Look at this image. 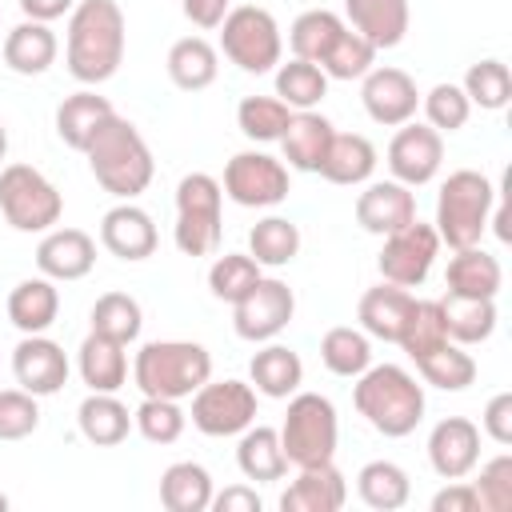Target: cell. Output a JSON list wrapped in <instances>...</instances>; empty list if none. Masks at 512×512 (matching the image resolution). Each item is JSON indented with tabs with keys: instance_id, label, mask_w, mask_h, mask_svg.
<instances>
[{
	"instance_id": "obj_6",
	"label": "cell",
	"mask_w": 512,
	"mask_h": 512,
	"mask_svg": "<svg viewBox=\"0 0 512 512\" xmlns=\"http://www.w3.org/2000/svg\"><path fill=\"white\" fill-rule=\"evenodd\" d=\"M224 232V188L208 172H188L176 184V228L172 240L184 256H212Z\"/></svg>"
},
{
	"instance_id": "obj_56",
	"label": "cell",
	"mask_w": 512,
	"mask_h": 512,
	"mask_svg": "<svg viewBox=\"0 0 512 512\" xmlns=\"http://www.w3.org/2000/svg\"><path fill=\"white\" fill-rule=\"evenodd\" d=\"M212 508L216 512H260V496L248 484H232L224 492H212Z\"/></svg>"
},
{
	"instance_id": "obj_31",
	"label": "cell",
	"mask_w": 512,
	"mask_h": 512,
	"mask_svg": "<svg viewBox=\"0 0 512 512\" xmlns=\"http://www.w3.org/2000/svg\"><path fill=\"white\" fill-rule=\"evenodd\" d=\"M76 424L80 436L96 448H116L128 440L132 432V412L116 400V392H88L76 408Z\"/></svg>"
},
{
	"instance_id": "obj_17",
	"label": "cell",
	"mask_w": 512,
	"mask_h": 512,
	"mask_svg": "<svg viewBox=\"0 0 512 512\" xmlns=\"http://www.w3.org/2000/svg\"><path fill=\"white\" fill-rule=\"evenodd\" d=\"M428 464L440 480H464L480 464V428L468 416H444L428 432Z\"/></svg>"
},
{
	"instance_id": "obj_5",
	"label": "cell",
	"mask_w": 512,
	"mask_h": 512,
	"mask_svg": "<svg viewBox=\"0 0 512 512\" xmlns=\"http://www.w3.org/2000/svg\"><path fill=\"white\" fill-rule=\"evenodd\" d=\"M492 208H496V188L484 172L476 168H456L448 172V180L440 184V196H436V236L440 244H448L452 252L456 248H472L480 244V236L488 232V220H492Z\"/></svg>"
},
{
	"instance_id": "obj_53",
	"label": "cell",
	"mask_w": 512,
	"mask_h": 512,
	"mask_svg": "<svg viewBox=\"0 0 512 512\" xmlns=\"http://www.w3.org/2000/svg\"><path fill=\"white\" fill-rule=\"evenodd\" d=\"M480 428H484V436L496 440L500 448L512 444V392H496V396L484 404Z\"/></svg>"
},
{
	"instance_id": "obj_20",
	"label": "cell",
	"mask_w": 512,
	"mask_h": 512,
	"mask_svg": "<svg viewBox=\"0 0 512 512\" xmlns=\"http://www.w3.org/2000/svg\"><path fill=\"white\" fill-rule=\"evenodd\" d=\"M156 240H160V236H156L152 216H148L140 204H132V200H120V204L108 208L104 220H100V244H104L112 256L128 260V264L148 260V256L156 252Z\"/></svg>"
},
{
	"instance_id": "obj_8",
	"label": "cell",
	"mask_w": 512,
	"mask_h": 512,
	"mask_svg": "<svg viewBox=\"0 0 512 512\" xmlns=\"http://www.w3.org/2000/svg\"><path fill=\"white\" fill-rule=\"evenodd\" d=\"M220 52L248 76L272 72L284 56V36L276 16L260 4L228 8V16L220 20Z\"/></svg>"
},
{
	"instance_id": "obj_38",
	"label": "cell",
	"mask_w": 512,
	"mask_h": 512,
	"mask_svg": "<svg viewBox=\"0 0 512 512\" xmlns=\"http://www.w3.org/2000/svg\"><path fill=\"white\" fill-rule=\"evenodd\" d=\"M344 28H348V24H344L336 12H328V8H308V12H300V16L292 20V28H288V48H292L296 60L320 64Z\"/></svg>"
},
{
	"instance_id": "obj_36",
	"label": "cell",
	"mask_w": 512,
	"mask_h": 512,
	"mask_svg": "<svg viewBox=\"0 0 512 512\" xmlns=\"http://www.w3.org/2000/svg\"><path fill=\"white\" fill-rule=\"evenodd\" d=\"M444 328L448 340L460 348L484 344L496 332V300H480V296H444Z\"/></svg>"
},
{
	"instance_id": "obj_50",
	"label": "cell",
	"mask_w": 512,
	"mask_h": 512,
	"mask_svg": "<svg viewBox=\"0 0 512 512\" xmlns=\"http://www.w3.org/2000/svg\"><path fill=\"white\" fill-rule=\"evenodd\" d=\"M420 108L428 116V128H436L440 136L444 132H460L468 124V116H472V104H468V96H464L460 84H436V88H428L420 96Z\"/></svg>"
},
{
	"instance_id": "obj_41",
	"label": "cell",
	"mask_w": 512,
	"mask_h": 512,
	"mask_svg": "<svg viewBox=\"0 0 512 512\" xmlns=\"http://www.w3.org/2000/svg\"><path fill=\"white\" fill-rule=\"evenodd\" d=\"M416 372H420L424 384H432V388H440V392H464V388L476 380V360H472L460 344L444 340L440 348L416 356Z\"/></svg>"
},
{
	"instance_id": "obj_29",
	"label": "cell",
	"mask_w": 512,
	"mask_h": 512,
	"mask_svg": "<svg viewBox=\"0 0 512 512\" xmlns=\"http://www.w3.org/2000/svg\"><path fill=\"white\" fill-rule=\"evenodd\" d=\"M376 172V144L360 132H336L328 152H324V164H320V176L328 184H344V188H356V184H368Z\"/></svg>"
},
{
	"instance_id": "obj_1",
	"label": "cell",
	"mask_w": 512,
	"mask_h": 512,
	"mask_svg": "<svg viewBox=\"0 0 512 512\" xmlns=\"http://www.w3.org/2000/svg\"><path fill=\"white\" fill-rule=\"evenodd\" d=\"M64 64L80 84H104L124 64V12L116 0H76Z\"/></svg>"
},
{
	"instance_id": "obj_21",
	"label": "cell",
	"mask_w": 512,
	"mask_h": 512,
	"mask_svg": "<svg viewBox=\"0 0 512 512\" xmlns=\"http://www.w3.org/2000/svg\"><path fill=\"white\" fill-rule=\"evenodd\" d=\"M344 500H348L344 472L328 460V464H308V468H300V476L284 488L280 508H284V512H340Z\"/></svg>"
},
{
	"instance_id": "obj_42",
	"label": "cell",
	"mask_w": 512,
	"mask_h": 512,
	"mask_svg": "<svg viewBox=\"0 0 512 512\" xmlns=\"http://www.w3.org/2000/svg\"><path fill=\"white\" fill-rule=\"evenodd\" d=\"M88 320H92V332H100V336H108V340H116L124 348L144 328V312H140V304L128 292H104V296H96Z\"/></svg>"
},
{
	"instance_id": "obj_15",
	"label": "cell",
	"mask_w": 512,
	"mask_h": 512,
	"mask_svg": "<svg viewBox=\"0 0 512 512\" xmlns=\"http://www.w3.org/2000/svg\"><path fill=\"white\" fill-rule=\"evenodd\" d=\"M360 80H364V84H360L364 112H368L376 124H384V128H400V124H408V120L416 116V108H420V92H416V80H412L404 68H392V64H384V68H368Z\"/></svg>"
},
{
	"instance_id": "obj_11",
	"label": "cell",
	"mask_w": 512,
	"mask_h": 512,
	"mask_svg": "<svg viewBox=\"0 0 512 512\" xmlns=\"http://www.w3.org/2000/svg\"><path fill=\"white\" fill-rule=\"evenodd\" d=\"M192 428L204 436H240L256 424V388L244 380H204L192 392Z\"/></svg>"
},
{
	"instance_id": "obj_48",
	"label": "cell",
	"mask_w": 512,
	"mask_h": 512,
	"mask_svg": "<svg viewBox=\"0 0 512 512\" xmlns=\"http://www.w3.org/2000/svg\"><path fill=\"white\" fill-rule=\"evenodd\" d=\"M368 68H376V48L352 28H344L336 44L328 48V56L320 60V72L328 80H360Z\"/></svg>"
},
{
	"instance_id": "obj_30",
	"label": "cell",
	"mask_w": 512,
	"mask_h": 512,
	"mask_svg": "<svg viewBox=\"0 0 512 512\" xmlns=\"http://www.w3.org/2000/svg\"><path fill=\"white\" fill-rule=\"evenodd\" d=\"M76 368H80V380L88 384V392H120L128 384V352H124V344H116V340H108L100 332L84 336Z\"/></svg>"
},
{
	"instance_id": "obj_26",
	"label": "cell",
	"mask_w": 512,
	"mask_h": 512,
	"mask_svg": "<svg viewBox=\"0 0 512 512\" xmlns=\"http://www.w3.org/2000/svg\"><path fill=\"white\" fill-rule=\"evenodd\" d=\"M248 384L268 400H288L304 384V360L288 344L268 340L248 364Z\"/></svg>"
},
{
	"instance_id": "obj_34",
	"label": "cell",
	"mask_w": 512,
	"mask_h": 512,
	"mask_svg": "<svg viewBox=\"0 0 512 512\" xmlns=\"http://www.w3.org/2000/svg\"><path fill=\"white\" fill-rule=\"evenodd\" d=\"M236 464H240L244 480H256V484L280 480L288 472V456L280 448V432L268 428V424H248L240 432V444H236Z\"/></svg>"
},
{
	"instance_id": "obj_40",
	"label": "cell",
	"mask_w": 512,
	"mask_h": 512,
	"mask_svg": "<svg viewBox=\"0 0 512 512\" xmlns=\"http://www.w3.org/2000/svg\"><path fill=\"white\" fill-rule=\"evenodd\" d=\"M320 360L332 376H348L356 380L368 364H372V340L364 328H352V324H340V328H328L324 340H320Z\"/></svg>"
},
{
	"instance_id": "obj_22",
	"label": "cell",
	"mask_w": 512,
	"mask_h": 512,
	"mask_svg": "<svg viewBox=\"0 0 512 512\" xmlns=\"http://www.w3.org/2000/svg\"><path fill=\"white\" fill-rule=\"evenodd\" d=\"M344 24L352 32H360L376 52L380 48H396L408 36V0H344Z\"/></svg>"
},
{
	"instance_id": "obj_25",
	"label": "cell",
	"mask_w": 512,
	"mask_h": 512,
	"mask_svg": "<svg viewBox=\"0 0 512 512\" xmlns=\"http://www.w3.org/2000/svg\"><path fill=\"white\" fill-rule=\"evenodd\" d=\"M56 32L40 20H20L16 28L4 32V64L16 72V76H40L56 64Z\"/></svg>"
},
{
	"instance_id": "obj_59",
	"label": "cell",
	"mask_w": 512,
	"mask_h": 512,
	"mask_svg": "<svg viewBox=\"0 0 512 512\" xmlns=\"http://www.w3.org/2000/svg\"><path fill=\"white\" fill-rule=\"evenodd\" d=\"M4 508H8V496H4V492H0V512H4Z\"/></svg>"
},
{
	"instance_id": "obj_18",
	"label": "cell",
	"mask_w": 512,
	"mask_h": 512,
	"mask_svg": "<svg viewBox=\"0 0 512 512\" xmlns=\"http://www.w3.org/2000/svg\"><path fill=\"white\" fill-rule=\"evenodd\" d=\"M96 264V240L84 228H48L36 244V268L48 280H84Z\"/></svg>"
},
{
	"instance_id": "obj_32",
	"label": "cell",
	"mask_w": 512,
	"mask_h": 512,
	"mask_svg": "<svg viewBox=\"0 0 512 512\" xmlns=\"http://www.w3.org/2000/svg\"><path fill=\"white\" fill-rule=\"evenodd\" d=\"M112 112H116V108H112L108 96H96L92 88H80V92H72V96L60 100V108H56V136H60L68 148L84 152L88 140L96 136V128H100Z\"/></svg>"
},
{
	"instance_id": "obj_39",
	"label": "cell",
	"mask_w": 512,
	"mask_h": 512,
	"mask_svg": "<svg viewBox=\"0 0 512 512\" xmlns=\"http://www.w3.org/2000/svg\"><path fill=\"white\" fill-rule=\"evenodd\" d=\"M248 256L260 268H284L300 256V228L288 216H264L248 232Z\"/></svg>"
},
{
	"instance_id": "obj_7",
	"label": "cell",
	"mask_w": 512,
	"mask_h": 512,
	"mask_svg": "<svg viewBox=\"0 0 512 512\" xmlns=\"http://www.w3.org/2000/svg\"><path fill=\"white\" fill-rule=\"evenodd\" d=\"M336 440H340V420H336L332 400L320 392H292L284 424H280V448L288 464L296 468L328 464L336 456Z\"/></svg>"
},
{
	"instance_id": "obj_10",
	"label": "cell",
	"mask_w": 512,
	"mask_h": 512,
	"mask_svg": "<svg viewBox=\"0 0 512 512\" xmlns=\"http://www.w3.org/2000/svg\"><path fill=\"white\" fill-rule=\"evenodd\" d=\"M220 188L240 208H276V204L288 200L292 180H288L284 160H276L268 152H256V148H244L224 164Z\"/></svg>"
},
{
	"instance_id": "obj_27",
	"label": "cell",
	"mask_w": 512,
	"mask_h": 512,
	"mask_svg": "<svg viewBox=\"0 0 512 512\" xmlns=\"http://www.w3.org/2000/svg\"><path fill=\"white\" fill-rule=\"evenodd\" d=\"M412 292L408 288H400V284H376V288H368L364 296H360V308H356V320H360V328L368 332V336H376V340H384V344H396L400 340V328H404V320H408V308H412Z\"/></svg>"
},
{
	"instance_id": "obj_37",
	"label": "cell",
	"mask_w": 512,
	"mask_h": 512,
	"mask_svg": "<svg viewBox=\"0 0 512 512\" xmlns=\"http://www.w3.org/2000/svg\"><path fill=\"white\" fill-rule=\"evenodd\" d=\"M356 492H360V500H364L368 508H376V512H396V508L408 504L412 480H408V472H404L400 464H392V460H368V464L356 472Z\"/></svg>"
},
{
	"instance_id": "obj_44",
	"label": "cell",
	"mask_w": 512,
	"mask_h": 512,
	"mask_svg": "<svg viewBox=\"0 0 512 512\" xmlns=\"http://www.w3.org/2000/svg\"><path fill=\"white\" fill-rule=\"evenodd\" d=\"M464 96H468V104H476V108H484V112H500V108H508V100H512V72H508V64L504 60H496V56H488V60H476L468 72H464Z\"/></svg>"
},
{
	"instance_id": "obj_23",
	"label": "cell",
	"mask_w": 512,
	"mask_h": 512,
	"mask_svg": "<svg viewBox=\"0 0 512 512\" xmlns=\"http://www.w3.org/2000/svg\"><path fill=\"white\" fill-rule=\"evenodd\" d=\"M332 136H336L332 120L320 116L316 108L292 112V120H288V128H284V136H280V152H284L288 168H296V172H320Z\"/></svg>"
},
{
	"instance_id": "obj_19",
	"label": "cell",
	"mask_w": 512,
	"mask_h": 512,
	"mask_svg": "<svg viewBox=\"0 0 512 512\" xmlns=\"http://www.w3.org/2000/svg\"><path fill=\"white\" fill-rule=\"evenodd\" d=\"M416 220V196L400 180H372L356 196V224L372 236H388Z\"/></svg>"
},
{
	"instance_id": "obj_12",
	"label": "cell",
	"mask_w": 512,
	"mask_h": 512,
	"mask_svg": "<svg viewBox=\"0 0 512 512\" xmlns=\"http://www.w3.org/2000/svg\"><path fill=\"white\" fill-rule=\"evenodd\" d=\"M292 312H296L292 288L284 280H276V276H260L232 304V328L248 344H268V340H276L292 324Z\"/></svg>"
},
{
	"instance_id": "obj_33",
	"label": "cell",
	"mask_w": 512,
	"mask_h": 512,
	"mask_svg": "<svg viewBox=\"0 0 512 512\" xmlns=\"http://www.w3.org/2000/svg\"><path fill=\"white\" fill-rule=\"evenodd\" d=\"M164 68H168V80L180 92H204L220 72V52L204 36H184L168 48Z\"/></svg>"
},
{
	"instance_id": "obj_47",
	"label": "cell",
	"mask_w": 512,
	"mask_h": 512,
	"mask_svg": "<svg viewBox=\"0 0 512 512\" xmlns=\"http://www.w3.org/2000/svg\"><path fill=\"white\" fill-rule=\"evenodd\" d=\"M184 424H188V416H184L180 400H164V396H144L140 408L132 412V428L148 444H160V448L176 444L184 436Z\"/></svg>"
},
{
	"instance_id": "obj_43",
	"label": "cell",
	"mask_w": 512,
	"mask_h": 512,
	"mask_svg": "<svg viewBox=\"0 0 512 512\" xmlns=\"http://www.w3.org/2000/svg\"><path fill=\"white\" fill-rule=\"evenodd\" d=\"M276 96L292 112H308L328 96V76L320 72V64H308V60L292 56L288 64H276Z\"/></svg>"
},
{
	"instance_id": "obj_52",
	"label": "cell",
	"mask_w": 512,
	"mask_h": 512,
	"mask_svg": "<svg viewBox=\"0 0 512 512\" xmlns=\"http://www.w3.org/2000/svg\"><path fill=\"white\" fill-rule=\"evenodd\" d=\"M484 512H508L512 508V456L500 452L480 468V480L472 484Z\"/></svg>"
},
{
	"instance_id": "obj_4",
	"label": "cell",
	"mask_w": 512,
	"mask_h": 512,
	"mask_svg": "<svg viewBox=\"0 0 512 512\" xmlns=\"http://www.w3.org/2000/svg\"><path fill=\"white\" fill-rule=\"evenodd\" d=\"M212 376V352L196 340H148L132 360V384L144 396L184 400Z\"/></svg>"
},
{
	"instance_id": "obj_58",
	"label": "cell",
	"mask_w": 512,
	"mask_h": 512,
	"mask_svg": "<svg viewBox=\"0 0 512 512\" xmlns=\"http://www.w3.org/2000/svg\"><path fill=\"white\" fill-rule=\"evenodd\" d=\"M8 156V128H4V120H0V160Z\"/></svg>"
},
{
	"instance_id": "obj_57",
	"label": "cell",
	"mask_w": 512,
	"mask_h": 512,
	"mask_svg": "<svg viewBox=\"0 0 512 512\" xmlns=\"http://www.w3.org/2000/svg\"><path fill=\"white\" fill-rule=\"evenodd\" d=\"M72 8H76V0H20L24 20H40V24H52V20L68 16Z\"/></svg>"
},
{
	"instance_id": "obj_28",
	"label": "cell",
	"mask_w": 512,
	"mask_h": 512,
	"mask_svg": "<svg viewBox=\"0 0 512 512\" xmlns=\"http://www.w3.org/2000/svg\"><path fill=\"white\" fill-rule=\"evenodd\" d=\"M60 316V292H56V280L48 276H28L20 280L12 292H8V320L24 332V336H36V332H48Z\"/></svg>"
},
{
	"instance_id": "obj_24",
	"label": "cell",
	"mask_w": 512,
	"mask_h": 512,
	"mask_svg": "<svg viewBox=\"0 0 512 512\" xmlns=\"http://www.w3.org/2000/svg\"><path fill=\"white\" fill-rule=\"evenodd\" d=\"M444 284L448 296H480V300H496L500 284H504V268L492 252H484L480 244L472 248H456L448 268H444Z\"/></svg>"
},
{
	"instance_id": "obj_54",
	"label": "cell",
	"mask_w": 512,
	"mask_h": 512,
	"mask_svg": "<svg viewBox=\"0 0 512 512\" xmlns=\"http://www.w3.org/2000/svg\"><path fill=\"white\" fill-rule=\"evenodd\" d=\"M432 512H480V496L468 480H448L432 496Z\"/></svg>"
},
{
	"instance_id": "obj_14",
	"label": "cell",
	"mask_w": 512,
	"mask_h": 512,
	"mask_svg": "<svg viewBox=\"0 0 512 512\" xmlns=\"http://www.w3.org/2000/svg\"><path fill=\"white\" fill-rule=\"evenodd\" d=\"M440 164H444V136L436 128H428V124H416V120L400 124V132L388 144L392 180H400L408 188H420V184L436 180Z\"/></svg>"
},
{
	"instance_id": "obj_2",
	"label": "cell",
	"mask_w": 512,
	"mask_h": 512,
	"mask_svg": "<svg viewBox=\"0 0 512 512\" xmlns=\"http://www.w3.org/2000/svg\"><path fill=\"white\" fill-rule=\"evenodd\" d=\"M84 156H88V168H92L96 184L116 200H136L156 176V160H152L148 140L120 112H112L96 128V136L88 140Z\"/></svg>"
},
{
	"instance_id": "obj_46",
	"label": "cell",
	"mask_w": 512,
	"mask_h": 512,
	"mask_svg": "<svg viewBox=\"0 0 512 512\" xmlns=\"http://www.w3.org/2000/svg\"><path fill=\"white\" fill-rule=\"evenodd\" d=\"M444 340H448V328H444V308H440V300H412L408 320H404L396 344L416 360V356L440 348Z\"/></svg>"
},
{
	"instance_id": "obj_45",
	"label": "cell",
	"mask_w": 512,
	"mask_h": 512,
	"mask_svg": "<svg viewBox=\"0 0 512 512\" xmlns=\"http://www.w3.org/2000/svg\"><path fill=\"white\" fill-rule=\"evenodd\" d=\"M292 120V108L280 100V96H244L240 108H236V128L256 140V144H272L284 136Z\"/></svg>"
},
{
	"instance_id": "obj_9",
	"label": "cell",
	"mask_w": 512,
	"mask_h": 512,
	"mask_svg": "<svg viewBox=\"0 0 512 512\" xmlns=\"http://www.w3.org/2000/svg\"><path fill=\"white\" fill-rule=\"evenodd\" d=\"M0 212L16 232H48L64 216L60 188L32 164L0 168Z\"/></svg>"
},
{
	"instance_id": "obj_51",
	"label": "cell",
	"mask_w": 512,
	"mask_h": 512,
	"mask_svg": "<svg viewBox=\"0 0 512 512\" xmlns=\"http://www.w3.org/2000/svg\"><path fill=\"white\" fill-rule=\"evenodd\" d=\"M40 428L36 396L24 388H0V440H24Z\"/></svg>"
},
{
	"instance_id": "obj_13",
	"label": "cell",
	"mask_w": 512,
	"mask_h": 512,
	"mask_svg": "<svg viewBox=\"0 0 512 512\" xmlns=\"http://www.w3.org/2000/svg\"><path fill=\"white\" fill-rule=\"evenodd\" d=\"M436 256H440V236H436V228L412 220V224H404V228H396V232L384 236V248H380V256H376V268H380V276H384L388 284L420 288V284L428 280Z\"/></svg>"
},
{
	"instance_id": "obj_35",
	"label": "cell",
	"mask_w": 512,
	"mask_h": 512,
	"mask_svg": "<svg viewBox=\"0 0 512 512\" xmlns=\"http://www.w3.org/2000/svg\"><path fill=\"white\" fill-rule=\"evenodd\" d=\"M212 476L196 460H176L160 476V504L168 512H208L212 508Z\"/></svg>"
},
{
	"instance_id": "obj_3",
	"label": "cell",
	"mask_w": 512,
	"mask_h": 512,
	"mask_svg": "<svg viewBox=\"0 0 512 512\" xmlns=\"http://www.w3.org/2000/svg\"><path fill=\"white\" fill-rule=\"evenodd\" d=\"M352 404L380 436L400 440L424 420V384L400 364H368L356 376Z\"/></svg>"
},
{
	"instance_id": "obj_16",
	"label": "cell",
	"mask_w": 512,
	"mask_h": 512,
	"mask_svg": "<svg viewBox=\"0 0 512 512\" xmlns=\"http://www.w3.org/2000/svg\"><path fill=\"white\" fill-rule=\"evenodd\" d=\"M12 376L24 392H32L36 400L40 396H56L64 384H68V356L56 340H48L44 332L36 336H24L16 348H12Z\"/></svg>"
},
{
	"instance_id": "obj_49",
	"label": "cell",
	"mask_w": 512,
	"mask_h": 512,
	"mask_svg": "<svg viewBox=\"0 0 512 512\" xmlns=\"http://www.w3.org/2000/svg\"><path fill=\"white\" fill-rule=\"evenodd\" d=\"M260 276H264V272H260V264H256L248 252H224V256H216L212 268H208V288H212L216 300L236 304Z\"/></svg>"
},
{
	"instance_id": "obj_55",
	"label": "cell",
	"mask_w": 512,
	"mask_h": 512,
	"mask_svg": "<svg viewBox=\"0 0 512 512\" xmlns=\"http://www.w3.org/2000/svg\"><path fill=\"white\" fill-rule=\"evenodd\" d=\"M180 8H184V16H188L196 28L212 32V28H220V20L228 16L232 0H180Z\"/></svg>"
}]
</instances>
